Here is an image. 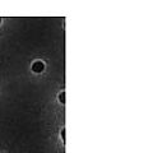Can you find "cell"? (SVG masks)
I'll return each instance as SVG.
<instances>
[{
  "instance_id": "1",
  "label": "cell",
  "mask_w": 153,
  "mask_h": 153,
  "mask_svg": "<svg viewBox=\"0 0 153 153\" xmlns=\"http://www.w3.org/2000/svg\"><path fill=\"white\" fill-rule=\"evenodd\" d=\"M44 68H45V65L42 61H36V63L32 65V70L35 71V73H41V71L44 70Z\"/></svg>"
},
{
  "instance_id": "2",
  "label": "cell",
  "mask_w": 153,
  "mask_h": 153,
  "mask_svg": "<svg viewBox=\"0 0 153 153\" xmlns=\"http://www.w3.org/2000/svg\"><path fill=\"white\" fill-rule=\"evenodd\" d=\"M60 102H61V103L65 102V93H64V92L60 93Z\"/></svg>"
},
{
  "instance_id": "3",
  "label": "cell",
  "mask_w": 153,
  "mask_h": 153,
  "mask_svg": "<svg viewBox=\"0 0 153 153\" xmlns=\"http://www.w3.org/2000/svg\"><path fill=\"white\" fill-rule=\"evenodd\" d=\"M64 137H65V131L63 130V131H61V138H63V139H64Z\"/></svg>"
},
{
  "instance_id": "4",
  "label": "cell",
  "mask_w": 153,
  "mask_h": 153,
  "mask_svg": "<svg viewBox=\"0 0 153 153\" xmlns=\"http://www.w3.org/2000/svg\"><path fill=\"white\" fill-rule=\"evenodd\" d=\"M0 22H1V19H0Z\"/></svg>"
}]
</instances>
